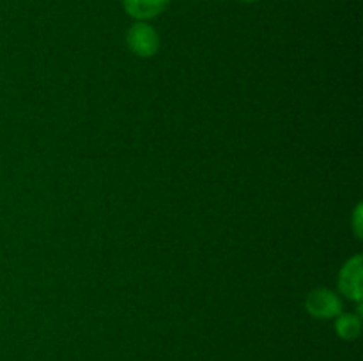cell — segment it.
<instances>
[{"label": "cell", "instance_id": "cell-1", "mask_svg": "<svg viewBox=\"0 0 363 361\" xmlns=\"http://www.w3.org/2000/svg\"><path fill=\"white\" fill-rule=\"evenodd\" d=\"M126 42L137 57H152L160 50V35L155 28L145 21H137L130 27L126 34Z\"/></svg>", "mask_w": 363, "mask_h": 361}, {"label": "cell", "instance_id": "cell-2", "mask_svg": "<svg viewBox=\"0 0 363 361\" xmlns=\"http://www.w3.org/2000/svg\"><path fill=\"white\" fill-rule=\"evenodd\" d=\"M305 308L315 319H333L342 314V301L330 289H314L305 299Z\"/></svg>", "mask_w": 363, "mask_h": 361}, {"label": "cell", "instance_id": "cell-3", "mask_svg": "<svg viewBox=\"0 0 363 361\" xmlns=\"http://www.w3.org/2000/svg\"><path fill=\"white\" fill-rule=\"evenodd\" d=\"M339 289L347 299L362 301V257L350 258V260L344 264V268L340 269L339 276Z\"/></svg>", "mask_w": 363, "mask_h": 361}, {"label": "cell", "instance_id": "cell-4", "mask_svg": "<svg viewBox=\"0 0 363 361\" xmlns=\"http://www.w3.org/2000/svg\"><path fill=\"white\" fill-rule=\"evenodd\" d=\"M170 0H123L124 9L138 21L151 20L167 9Z\"/></svg>", "mask_w": 363, "mask_h": 361}, {"label": "cell", "instance_id": "cell-5", "mask_svg": "<svg viewBox=\"0 0 363 361\" xmlns=\"http://www.w3.org/2000/svg\"><path fill=\"white\" fill-rule=\"evenodd\" d=\"M337 322H335V329L339 333L340 338L344 340H357L360 336L362 331V324H360V319L357 315H337Z\"/></svg>", "mask_w": 363, "mask_h": 361}, {"label": "cell", "instance_id": "cell-6", "mask_svg": "<svg viewBox=\"0 0 363 361\" xmlns=\"http://www.w3.org/2000/svg\"><path fill=\"white\" fill-rule=\"evenodd\" d=\"M243 2H257V0H243Z\"/></svg>", "mask_w": 363, "mask_h": 361}]
</instances>
